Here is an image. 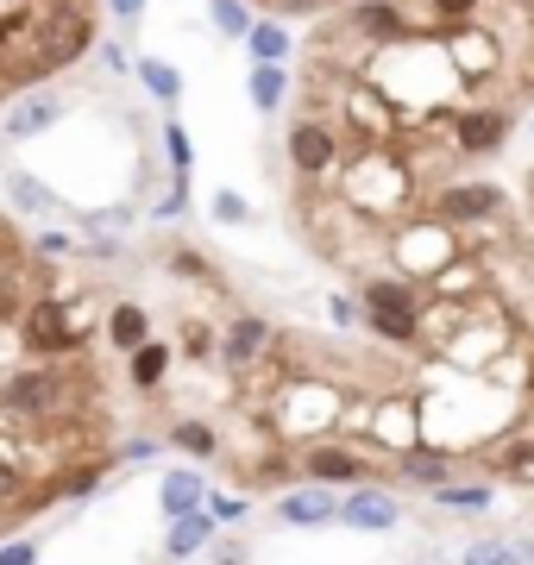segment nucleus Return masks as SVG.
Returning a JSON list of instances; mask_svg holds the SVG:
<instances>
[{
  "label": "nucleus",
  "instance_id": "nucleus-24",
  "mask_svg": "<svg viewBox=\"0 0 534 565\" xmlns=\"http://www.w3.org/2000/svg\"><path fill=\"white\" fill-rule=\"evenodd\" d=\"M491 0H428V32H452V25H472Z\"/></svg>",
  "mask_w": 534,
  "mask_h": 565
},
{
  "label": "nucleus",
  "instance_id": "nucleus-18",
  "mask_svg": "<svg viewBox=\"0 0 534 565\" xmlns=\"http://www.w3.org/2000/svg\"><path fill=\"white\" fill-rule=\"evenodd\" d=\"M270 345V327L258 321V315H239V321L226 327V364L233 371H246V364H258V352Z\"/></svg>",
  "mask_w": 534,
  "mask_h": 565
},
{
  "label": "nucleus",
  "instance_id": "nucleus-28",
  "mask_svg": "<svg viewBox=\"0 0 534 565\" xmlns=\"http://www.w3.org/2000/svg\"><path fill=\"white\" fill-rule=\"evenodd\" d=\"M252 102L265 107H284V70H277V63H258V70H252Z\"/></svg>",
  "mask_w": 534,
  "mask_h": 565
},
{
  "label": "nucleus",
  "instance_id": "nucleus-14",
  "mask_svg": "<svg viewBox=\"0 0 534 565\" xmlns=\"http://www.w3.org/2000/svg\"><path fill=\"white\" fill-rule=\"evenodd\" d=\"M340 522L365 527V534H384V527L403 522V503H396V490H384V484H359L346 497V509H340Z\"/></svg>",
  "mask_w": 534,
  "mask_h": 565
},
{
  "label": "nucleus",
  "instance_id": "nucleus-35",
  "mask_svg": "<svg viewBox=\"0 0 534 565\" xmlns=\"http://www.w3.org/2000/svg\"><path fill=\"white\" fill-rule=\"evenodd\" d=\"M164 145H170V163H177V170L189 177V163H195V145H189V132H183V126H170Z\"/></svg>",
  "mask_w": 534,
  "mask_h": 565
},
{
  "label": "nucleus",
  "instance_id": "nucleus-3",
  "mask_svg": "<svg viewBox=\"0 0 534 565\" xmlns=\"http://www.w3.org/2000/svg\"><path fill=\"white\" fill-rule=\"evenodd\" d=\"M359 302L377 340L396 345H421V289L409 277H365L359 282Z\"/></svg>",
  "mask_w": 534,
  "mask_h": 565
},
{
  "label": "nucleus",
  "instance_id": "nucleus-34",
  "mask_svg": "<svg viewBox=\"0 0 534 565\" xmlns=\"http://www.w3.org/2000/svg\"><path fill=\"white\" fill-rule=\"evenodd\" d=\"M252 478H258V484H284V478H289V452H265V459H258V465H252Z\"/></svg>",
  "mask_w": 534,
  "mask_h": 565
},
{
  "label": "nucleus",
  "instance_id": "nucleus-1",
  "mask_svg": "<svg viewBox=\"0 0 534 565\" xmlns=\"http://www.w3.org/2000/svg\"><path fill=\"white\" fill-rule=\"evenodd\" d=\"M459 258H466V233L452 221H440V214H409L403 226H391V264L409 282L447 277Z\"/></svg>",
  "mask_w": 534,
  "mask_h": 565
},
{
  "label": "nucleus",
  "instance_id": "nucleus-31",
  "mask_svg": "<svg viewBox=\"0 0 534 565\" xmlns=\"http://www.w3.org/2000/svg\"><path fill=\"white\" fill-rule=\"evenodd\" d=\"M214 25H221L226 39H252V13H246V0H214Z\"/></svg>",
  "mask_w": 534,
  "mask_h": 565
},
{
  "label": "nucleus",
  "instance_id": "nucleus-2",
  "mask_svg": "<svg viewBox=\"0 0 534 565\" xmlns=\"http://www.w3.org/2000/svg\"><path fill=\"white\" fill-rule=\"evenodd\" d=\"M346 202L377 226H403L409 221V202H415V170L396 163V158L365 151V158L346 170Z\"/></svg>",
  "mask_w": 534,
  "mask_h": 565
},
{
  "label": "nucleus",
  "instance_id": "nucleus-5",
  "mask_svg": "<svg viewBox=\"0 0 534 565\" xmlns=\"http://www.w3.org/2000/svg\"><path fill=\"white\" fill-rule=\"evenodd\" d=\"M365 440L384 446L391 459H403V452H415V446H428V434H421V396H409V390L377 396V403H371V422H365Z\"/></svg>",
  "mask_w": 534,
  "mask_h": 565
},
{
  "label": "nucleus",
  "instance_id": "nucleus-32",
  "mask_svg": "<svg viewBox=\"0 0 534 565\" xmlns=\"http://www.w3.org/2000/svg\"><path fill=\"white\" fill-rule=\"evenodd\" d=\"M284 51H289L284 25H252V57H258V63H277Z\"/></svg>",
  "mask_w": 534,
  "mask_h": 565
},
{
  "label": "nucleus",
  "instance_id": "nucleus-10",
  "mask_svg": "<svg viewBox=\"0 0 534 565\" xmlns=\"http://www.w3.org/2000/svg\"><path fill=\"white\" fill-rule=\"evenodd\" d=\"M510 207V189H496V182H447L440 195H434V214L452 226H484L496 221Z\"/></svg>",
  "mask_w": 534,
  "mask_h": 565
},
{
  "label": "nucleus",
  "instance_id": "nucleus-41",
  "mask_svg": "<svg viewBox=\"0 0 534 565\" xmlns=\"http://www.w3.org/2000/svg\"><path fill=\"white\" fill-rule=\"evenodd\" d=\"M214 565H246V546H214Z\"/></svg>",
  "mask_w": 534,
  "mask_h": 565
},
{
  "label": "nucleus",
  "instance_id": "nucleus-19",
  "mask_svg": "<svg viewBox=\"0 0 534 565\" xmlns=\"http://www.w3.org/2000/svg\"><path fill=\"white\" fill-rule=\"evenodd\" d=\"M207 534H214V509H189V515H177L164 534V553L170 559H189V553H202Z\"/></svg>",
  "mask_w": 534,
  "mask_h": 565
},
{
  "label": "nucleus",
  "instance_id": "nucleus-39",
  "mask_svg": "<svg viewBox=\"0 0 534 565\" xmlns=\"http://www.w3.org/2000/svg\"><path fill=\"white\" fill-rule=\"evenodd\" d=\"M0 565H39V546H32V541H13V546H0Z\"/></svg>",
  "mask_w": 534,
  "mask_h": 565
},
{
  "label": "nucleus",
  "instance_id": "nucleus-17",
  "mask_svg": "<svg viewBox=\"0 0 534 565\" xmlns=\"http://www.w3.org/2000/svg\"><path fill=\"white\" fill-rule=\"evenodd\" d=\"M484 471H491V478H510V484H528L534 478V434L528 427L510 434V440H496L491 452H484Z\"/></svg>",
  "mask_w": 534,
  "mask_h": 565
},
{
  "label": "nucleus",
  "instance_id": "nucleus-15",
  "mask_svg": "<svg viewBox=\"0 0 534 565\" xmlns=\"http://www.w3.org/2000/svg\"><path fill=\"white\" fill-rule=\"evenodd\" d=\"M340 509H346V497H333L328 484L284 490V497H277V515H284L289 527H328V522H340Z\"/></svg>",
  "mask_w": 534,
  "mask_h": 565
},
{
  "label": "nucleus",
  "instance_id": "nucleus-21",
  "mask_svg": "<svg viewBox=\"0 0 534 565\" xmlns=\"http://www.w3.org/2000/svg\"><path fill=\"white\" fill-rule=\"evenodd\" d=\"M452 565H528V553H522V541H510V534H484V541H472Z\"/></svg>",
  "mask_w": 534,
  "mask_h": 565
},
{
  "label": "nucleus",
  "instance_id": "nucleus-30",
  "mask_svg": "<svg viewBox=\"0 0 534 565\" xmlns=\"http://www.w3.org/2000/svg\"><path fill=\"white\" fill-rule=\"evenodd\" d=\"M51 120H57V107H51V102H25L20 114L7 120V132H13V139H25V132H44Z\"/></svg>",
  "mask_w": 534,
  "mask_h": 565
},
{
  "label": "nucleus",
  "instance_id": "nucleus-22",
  "mask_svg": "<svg viewBox=\"0 0 534 565\" xmlns=\"http://www.w3.org/2000/svg\"><path fill=\"white\" fill-rule=\"evenodd\" d=\"M107 333H114V345L120 352H139V345H151V321H145V308H114V321H107Z\"/></svg>",
  "mask_w": 534,
  "mask_h": 565
},
{
  "label": "nucleus",
  "instance_id": "nucleus-4",
  "mask_svg": "<svg viewBox=\"0 0 534 565\" xmlns=\"http://www.w3.org/2000/svg\"><path fill=\"white\" fill-rule=\"evenodd\" d=\"M346 396L333 384H321V377H289L284 384V403H277V422H284V434H321V427H346Z\"/></svg>",
  "mask_w": 534,
  "mask_h": 565
},
{
  "label": "nucleus",
  "instance_id": "nucleus-43",
  "mask_svg": "<svg viewBox=\"0 0 534 565\" xmlns=\"http://www.w3.org/2000/svg\"><path fill=\"white\" fill-rule=\"evenodd\" d=\"M107 7H114L120 20H139V13H145V0H107Z\"/></svg>",
  "mask_w": 534,
  "mask_h": 565
},
{
  "label": "nucleus",
  "instance_id": "nucleus-16",
  "mask_svg": "<svg viewBox=\"0 0 534 565\" xmlns=\"http://www.w3.org/2000/svg\"><path fill=\"white\" fill-rule=\"evenodd\" d=\"M452 452H440V446H415V452H403L396 459V484H415V490H440V484H452Z\"/></svg>",
  "mask_w": 534,
  "mask_h": 565
},
{
  "label": "nucleus",
  "instance_id": "nucleus-23",
  "mask_svg": "<svg viewBox=\"0 0 534 565\" xmlns=\"http://www.w3.org/2000/svg\"><path fill=\"white\" fill-rule=\"evenodd\" d=\"M491 497H496L491 484H459V478L434 490V503H440V509H466V515H484V509H491Z\"/></svg>",
  "mask_w": 534,
  "mask_h": 565
},
{
  "label": "nucleus",
  "instance_id": "nucleus-13",
  "mask_svg": "<svg viewBox=\"0 0 534 565\" xmlns=\"http://www.w3.org/2000/svg\"><path fill=\"white\" fill-rule=\"evenodd\" d=\"M346 25L359 32V39H371V44H403V39H415V20L396 7V0H359L346 13Z\"/></svg>",
  "mask_w": 534,
  "mask_h": 565
},
{
  "label": "nucleus",
  "instance_id": "nucleus-8",
  "mask_svg": "<svg viewBox=\"0 0 534 565\" xmlns=\"http://www.w3.org/2000/svg\"><path fill=\"white\" fill-rule=\"evenodd\" d=\"M44 39H39V51H32V76H51L57 63H70V57H83L88 44H95V25H88V13L83 7H57V13H44Z\"/></svg>",
  "mask_w": 534,
  "mask_h": 565
},
{
  "label": "nucleus",
  "instance_id": "nucleus-37",
  "mask_svg": "<svg viewBox=\"0 0 534 565\" xmlns=\"http://www.w3.org/2000/svg\"><path fill=\"white\" fill-rule=\"evenodd\" d=\"M13 195H20V207H44V214L57 207V202H51V195L39 189V182H32V177H25V182H13Z\"/></svg>",
  "mask_w": 534,
  "mask_h": 565
},
{
  "label": "nucleus",
  "instance_id": "nucleus-29",
  "mask_svg": "<svg viewBox=\"0 0 534 565\" xmlns=\"http://www.w3.org/2000/svg\"><path fill=\"white\" fill-rule=\"evenodd\" d=\"M139 76H145V88H151L158 102H177V95H183L177 70H170V63H158V57H145V63H139Z\"/></svg>",
  "mask_w": 534,
  "mask_h": 565
},
{
  "label": "nucleus",
  "instance_id": "nucleus-26",
  "mask_svg": "<svg viewBox=\"0 0 534 565\" xmlns=\"http://www.w3.org/2000/svg\"><path fill=\"white\" fill-rule=\"evenodd\" d=\"M164 371H170L164 345H139V352H132V384H139V390H158V384H164Z\"/></svg>",
  "mask_w": 534,
  "mask_h": 565
},
{
  "label": "nucleus",
  "instance_id": "nucleus-9",
  "mask_svg": "<svg viewBox=\"0 0 534 565\" xmlns=\"http://www.w3.org/2000/svg\"><path fill=\"white\" fill-rule=\"evenodd\" d=\"M371 471H377V465L346 440H314L309 452H302V478H314V484H328V490H340V484L359 490V484H371Z\"/></svg>",
  "mask_w": 534,
  "mask_h": 565
},
{
  "label": "nucleus",
  "instance_id": "nucleus-38",
  "mask_svg": "<svg viewBox=\"0 0 534 565\" xmlns=\"http://www.w3.org/2000/svg\"><path fill=\"white\" fill-rule=\"evenodd\" d=\"M207 509H214V522H239L246 515V497H207Z\"/></svg>",
  "mask_w": 534,
  "mask_h": 565
},
{
  "label": "nucleus",
  "instance_id": "nucleus-42",
  "mask_svg": "<svg viewBox=\"0 0 534 565\" xmlns=\"http://www.w3.org/2000/svg\"><path fill=\"white\" fill-rule=\"evenodd\" d=\"M328 308H333V321H340V327H352V315H359V308H352V302H346V296H333V302H328Z\"/></svg>",
  "mask_w": 534,
  "mask_h": 565
},
{
  "label": "nucleus",
  "instance_id": "nucleus-27",
  "mask_svg": "<svg viewBox=\"0 0 534 565\" xmlns=\"http://www.w3.org/2000/svg\"><path fill=\"white\" fill-rule=\"evenodd\" d=\"M170 440L183 446V452H195V459H214V452H221L214 427H202V422H177V427H170Z\"/></svg>",
  "mask_w": 534,
  "mask_h": 565
},
{
  "label": "nucleus",
  "instance_id": "nucleus-20",
  "mask_svg": "<svg viewBox=\"0 0 534 565\" xmlns=\"http://www.w3.org/2000/svg\"><path fill=\"white\" fill-rule=\"evenodd\" d=\"M164 515L177 522V515H189V509H207V484H202V471H170L164 478Z\"/></svg>",
  "mask_w": 534,
  "mask_h": 565
},
{
  "label": "nucleus",
  "instance_id": "nucleus-36",
  "mask_svg": "<svg viewBox=\"0 0 534 565\" xmlns=\"http://www.w3.org/2000/svg\"><path fill=\"white\" fill-rule=\"evenodd\" d=\"M214 221H246V202H239V195H233V189H221V195H214Z\"/></svg>",
  "mask_w": 534,
  "mask_h": 565
},
{
  "label": "nucleus",
  "instance_id": "nucleus-40",
  "mask_svg": "<svg viewBox=\"0 0 534 565\" xmlns=\"http://www.w3.org/2000/svg\"><path fill=\"white\" fill-rule=\"evenodd\" d=\"M177 270H183V277H195V282H207V277H214L202 252H177Z\"/></svg>",
  "mask_w": 534,
  "mask_h": 565
},
{
  "label": "nucleus",
  "instance_id": "nucleus-12",
  "mask_svg": "<svg viewBox=\"0 0 534 565\" xmlns=\"http://www.w3.org/2000/svg\"><path fill=\"white\" fill-rule=\"evenodd\" d=\"M25 345H32V352H76V345H83V327L70 321V308L32 302L25 308Z\"/></svg>",
  "mask_w": 534,
  "mask_h": 565
},
{
  "label": "nucleus",
  "instance_id": "nucleus-44",
  "mask_svg": "<svg viewBox=\"0 0 534 565\" xmlns=\"http://www.w3.org/2000/svg\"><path fill=\"white\" fill-rule=\"evenodd\" d=\"M510 7H522V13H534V0H510Z\"/></svg>",
  "mask_w": 534,
  "mask_h": 565
},
{
  "label": "nucleus",
  "instance_id": "nucleus-25",
  "mask_svg": "<svg viewBox=\"0 0 534 565\" xmlns=\"http://www.w3.org/2000/svg\"><path fill=\"white\" fill-rule=\"evenodd\" d=\"M102 459H83V465H63V478L51 484V497H88V490H102Z\"/></svg>",
  "mask_w": 534,
  "mask_h": 565
},
{
  "label": "nucleus",
  "instance_id": "nucleus-7",
  "mask_svg": "<svg viewBox=\"0 0 534 565\" xmlns=\"http://www.w3.org/2000/svg\"><path fill=\"white\" fill-rule=\"evenodd\" d=\"M63 403H70V377L63 371H13L0 384V408L20 415V422H51V415H63Z\"/></svg>",
  "mask_w": 534,
  "mask_h": 565
},
{
  "label": "nucleus",
  "instance_id": "nucleus-11",
  "mask_svg": "<svg viewBox=\"0 0 534 565\" xmlns=\"http://www.w3.org/2000/svg\"><path fill=\"white\" fill-rule=\"evenodd\" d=\"M289 163L302 177H333L340 170V139H333L328 120H296L289 126Z\"/></svg>",
  "mask_w": 534,
  "mask_h": 565
},
{
  "label": "nucleus",
  "instance_id": "nucleus-33",
  "mask_svg": "<svg viewBox=\"0 0 534 565\" xmlns=\"http://www.w3.org/2000/svg\"><path fill=\"white\" fill-rule=\"evenodd\" d=\"M13 503H25V471L0 459V509H13Z\"/></svg>",
  "mask_w": 534,
  "mask_h": 565
},
{
  "label": "nucleus",
  "instance_id": "nucleus-6",
  "mask_svg": "<svg viewBox=\"0 0 534 565\" xmlns=\"http://www.w3.org/2000/svg\"><path fill=\"white\" fill-rule=\"evenodd\" d=\"M447 145L459 158H496L510 145V107L478 102V107H452L447 120Z\"/></svg>",
  "mask_w": 534,
  "mask_h": 565
}]
</instances>
